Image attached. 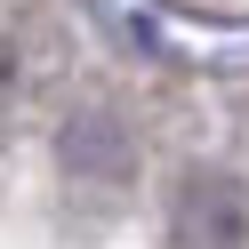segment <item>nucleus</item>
<instances>
[{
    "instance_id": "nucleus-1",
    "label": "nucleus",
    "mask_w": 249,
    "mask_h": 249,
    "mask_svg": "<svg viewBox=\"0 0 249 249\" xmlns=\"http://www.w3.org/2000/svg\"><path fill=\"white\" fill-rule=\"evenodd\" d=\"M177 241H185V249H249V201H241V185H225V177L185 185V201H177Z\"/></svg>"
}]
</instances>
